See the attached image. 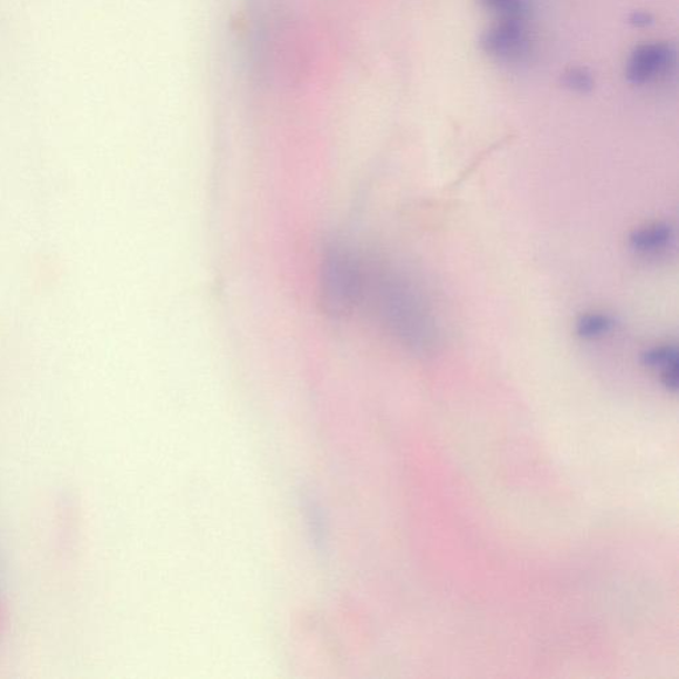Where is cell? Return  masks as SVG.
<instances>
[{"label":"cell","mask_w":679,"mask_h":679,"mask_svg":"<svg viewBox=\"0 0 679 679\" xmlns=\"http://www.w3.org/2000/svg\"><path fill=\"white\" fill-rule=\"evenodd\" d=\"M246 43L253 77L260 81H292L303 67L297 27L283 13L263 11L253 17Z\"/></svg>","instance_id":"obj_1"},{"label":"cell","mask_w":679,"mask_h":679,"mask_svg":"<svg viewBox=\"0 0 679 679\" xmlns=\"http://www.w3.org/2000/svg\"><path fill=\"white\" fill-rule=\"evenodd\" d=\"M677 57V47L669 41L636 46L627 59L626 78L635 87L653 84L675 70Z\"/></svg>","instance_id":"obj_5"},{"label":"cell","mask_w":679,"mask_h":679,"mask_svg":"<svg viewBox=\"0 0 679 679\" xmlns=\"http://www.w3.org/2000/svg\"><path fill=\"white\" fill-rule=\"evenodd\" d=\"M616 328V321L603 312H587L575 322V333L585 341L606 339Z\"/></svg>","instance_id":"obj_8"},{"label":"cell","mask_w":679,"mask_h":679,"mask_svg":"<svg viewBox=\"0 0 679 679\" xmlns=\"http://www.w3.org/2000/svg\"><path fill=\"white\" fill-rule=\"evenodd\" d=\"M561 84L569 92L578 94L591 93L596 87L593 73L587 67L569 68L561 77Z\"/></svg>","instance_id":"obj_10"},{"label":"cell","mask_w":679,"mask_h":679,"mask_svg":"<svg viewBox=\"0 0 679 679\" xmlns=\"http://www.w3.org/2000/svg\"><path fill=\"white\" fill-rule=\"evenodd\" d=\"M629 23L635 27H649L655 23V18L649 12L635 11L629 18Z\"/></svg>","instance_id":"obj_11"},{"label":"cell","mask_w":679,"mask_h":679,"mask_svg":"<svg viewBox=\"0 0 679 679\" xmlns=\"http://www.w3.org/2000/svg\"><path fill=\"white\" fill-rule=\"evenodd\" d=\"M377 311L383 326L402 346L428 352L437 345V327L427 301L416 288L395 273H382L373 287Z\"/></svg>","instance_id":"obj_2"},{"label":"cell","mask_w":679,"mask_h":679,"mask_svg":"<svg viewBox=\"0 0 679 679\" xmlns=\"http://www.w3.org/2000/svg\"><path fill=\"white\" fill-rule=\"evenodd\" d=\"M480 51L503 63H521L532 51L525 20H498L479 36Z\"/></svg>","instance_id":"obj_4"},{"label":"cell","mask_w":679,"mask_h":679,"mask_svg":"<svg viewBox=\"0 0 679 679\" xmlns=\"http://www.w3.org/2000/svg\"><path fill=\"white\" fill-rule=\"evenodd\" d=\"M320 304L334 318L351 314L366 291L359 260L346 247H328L320 266Z\"/></svg>","instance_id":"obj_3"},{"label":"cell","mask_w":679,"mask_h":679,"mask_svg":"<svg viewBox=\"0 0 679 679\" xmlns=\"http://www.w3.org/2000/svg\"><path fill=\"white\" fill-rule=\"evenodd\" d=\"M676 240L673 226L667 222H651L630 232L629 247L643 257H653L668 251Z\"/></svg>","instance_id":"obj_6"},{"label":"cell","mask_w":679,"mask_h":679,"mask_svg":"<svg viewBox=\"0 0 679 679\" xmlns=\"http://www.w3.org/2000/svg\"><path fill=\"white\" fill-rule=\"evenodd\" d=\"M645 368L655 370L669 392L677 393L679 381V352L675 345L655 346L641 355Z\"/></svg>","instance_id":"obj_7"},{"label":"cell","mask_w":679,"mask_h":679,"mask_svg":"<svg viewBox=\"0 0 679 679\" xmlns=\"http://www.w3.org/2000/svg\"><path fill=\"white\" fill-rule=\"evenodd\" d=\"M486 11L498 20H527L531 16V0H477Z\"/></svg>","instance_id":"obj_9"}]
</instances>
